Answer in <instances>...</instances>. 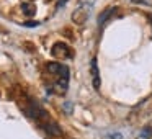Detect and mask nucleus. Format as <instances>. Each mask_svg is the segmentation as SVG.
Here are the masks:
<instances>
[{
	"instance_id": "nucleus-1",
	"label": "nucleus",
	"mask_w": 152,
	"mask_h": 139,
	"mask_svg": "<svg viewBox=\"0 0 152 139\" xmlns=\"http://www.w3.org/2000/svg\"><path fill=\"white\" fill-rule=\"evenodd\" d=\"M46 70L53 75H56V79H64V80H69L70 79V72H69V67L64 66L61 62H48L46 64Z\"/></svg>"
},
{
	"instance_id": "nucleus-2",
	"label": "nucleus",
	"mask_w": 152,
	"mask_h": 139,
	"mask_svg": "<svg viewBox=\"0 0 152 139\" xmlns=\"http://www.w3.org/2000/svg\"><path fill=\"white\" fill-rule=\"evenodd\" d=\"M92 7H93V2H88L87 4H82L75 12L72 13V21L75 25H83L87 20L90 18V12H92Z\"/></svg>"
},
{
	"instance_id": "nucleus-3",
	"label": "nucleus",
	"mask_w": 152,
	"mask_h": 139,
	"mask_svg": "<svg viewBox=\"0 0 152 139\" xmlns=\"http://www.w3.org/2000/svg\"><path fill=\"white\" fill-rule=\"evenodd\" d=\"M51 54L57 59H72L74 57V51L66 43H56L51 48Z\"/></svg>"
},
{
	"instance_id": "nucleus-4",
	"label": "nucleus",
	"mask_w": 152,
	"mask_h": 139,
	"mask_svg": "<svg viewBox=\"0 0 152 139\" xmlns=\"http://www.w3.org/2000/svg\"><path fill=\"white\" fill-rule=\"evenodd\" d=\"M90 72H92L93 89L100 90V87H102V79H100V67H98V59H96V57H92V61H90Z\"/></svg>"
},
{
	"instance_id": "nucleus-5",
	"label": "nucleus",
	"mask_w": 152,
	"mask_h": 139,
	"mask_svg": "<svg viewBox=\"0 0 152 139\" xmlns=\"http://www.w3.org/2000/svg\"><path fill=\"white\" fill-rule=\"evenodd\" d=\"M21 12L26 17H34L36 15V5L33 2H21Z\"/></svg>"
},
{
	"instance_id": "nucleus-6",
	"label": "nucleus",
	"mask_w": 152,
	"mask_h": 139,
	"mask_svg": "<svg viewBox=\"0 0 152 139\" xmlns=\"http://www.w3.org/2000/svg\"><path fill=\"white\" fill-rule=\"evenodd\" d=\"M43 128H44V131H46L48 134H51V136H61V134H62V129H61L56 123H51L49 121V123H46Z\"/></svg>"
},
{
	"instance_id": "nucleus-7",
	"label": "nucleus",
	"mask_w": 152,
	"mask_h": 139,
	"mask_svg": "<svg viewBox=\"0 0 152 139\" xmlns=\"http://www.w3.org/2000/svg\"><path fill=\"white\" fill-rule=\"evenodd\" d=\"M116 12V7H108V8H105V10L100 13V17H98V26H103L105 25V21L108 20L110 17H111V13H115Z\"/></svg>"
},
{
	"instance_id": "nucleus-8",
	"label": "nucleus",
	"mask_w": 152,
	"mask_h": 139,
	"mask_svg": "<svg viewBox=\"0 0 152 139\" xmlns=\"http://www.w3.org/2000/svg\"><path fill=\"white\" fill-rule=\"evenodd\" d=\"M72 103H69V102H67V103H64V111H66L67 113V115H70V113H72Z\"/></svg>"
},
{
	"instance_id": "nucleus-9",
	"label": "nucleus",
	"mask_w": 152,
	"mask_h": 139,
	"mask_svg": "<svg viewBox=\"0 0 152 139\" xmlns=\"http://www.w3.org/2000/svg\"><path fill=\"white\" fill-rule=\"evenodd\" d=\"M142 138H152V129L151 128H145L144 131H142Z\"/></svg>"
},
{
	"instance_id": "nucleus-10",
	"label": "nucleus",
	"mask_w": 152,
	"mask_h": 139,
	"mask_svg": "<svg viewBox=\"0 0 152 139\" xmlns=\"http://www.w3.org/2000/svg\"><path fill=\"white\" fill-rule=\"evenodd\" d=\"M23 25L25 26H38L39 23H38V21H26V23H23Z\"/></svg>"
},
{
	"instance_id": "nucleus-11",
	"label": "nucleus",
	"mask_w": 152,
	"mask_h": 139,
	"mask_svg": "<svg viewBox=\"0 0 152 139\" xmlns=\"http://www.w3.org/2000/svg\"><path fill=\"white\" fill-rule=\"evenodd\" d=\"M134 4H142V5H149L147 0H134Z\"/></svg>"
},
{
	"instance_id": "nucleus-12",
	"label": "nucleus",
	"mask_w": 152,
	"mask_h": 139,
	"mask_svg": "<svg viewBox=\"0 0 152 139\" xmlns=\"http://www.w3.org/2000/svg\"><path fill=\"white\" fill-rule=\"evenodd\" d=\"M111 139H121V136L119 134H111Z\"/></svg>"
},
{
	"instance_id": "nucleus-13",
	"label": "nucleus",
	"mask_w": 152,
	"mask_h": 139,
	"mask_svg": "<svg viewBox=\"0 0 152 139\" xmlns=\"http://www.w3.org/2000/svg\"><path fill=\"white\" fill-rule=\"evenodd\" d=\"M149 20H151V21H152V15H151V17H149Z\"/></svg>"
}]
</instances>
